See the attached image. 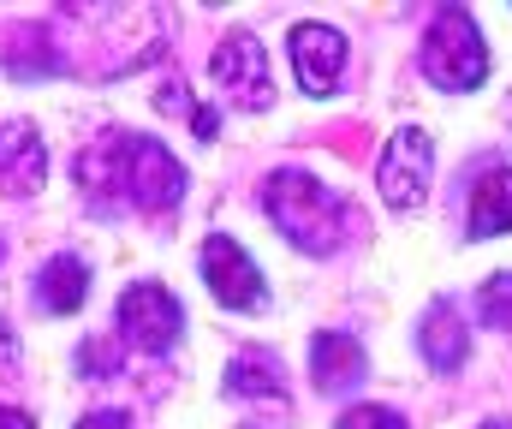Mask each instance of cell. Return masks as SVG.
<instances>
[{"mask_svg":"<svg viewBox=\"0 0 512 429\" xmlns=\"http://www.w3.org/2000/svg\"><path fill=\"white\" fill-rule=\"evenodd\" d=\"M209 78H215V90H221L233 108H268V102H274V84H268V54H262V42H256L251 30H233V36L215 48Z\"/></svg>","mask_w":512,"mask_h":429,"instance_id":"cell-6","label":"cell"},{"mask_svg":"<svg viewBox=\"0 0 512 429\" xmlns=\"http://www.w3.org/2000/svg\"><path fill=\"white\" fill-rule=\"evenodd\" d=\"M262 209H268V221L304 251V257H334L340 245H346V233H352V209H346V197L340 191H328L316 173H304V167H280V173H268V185H262Z\"/></svg>","mask_w":512,"mask_h":429,"instance_id":"cell-2","label":"cell"},{"mask_svg":"<svg viewBox=\"0 0 512 429\" xmlns=\"http://www.w3.org/2000/svg\"><path fill=\"white\" fill-rule=\"evenodd\" d=\"M417 352H423V364H429L435 376L465 370L471 334H465V316H459L453 298H429V310H423V322H417Z\"/></svg>","mask_w":512,"mask_h":429,"instance_id":"cell-9","label":"cell"},{"mask_svg":"<svg viewBox=\"0 0 512 429\" xmlns=\"http://www.w3.org/2000/svg\"><path fill=\"white\" fill-rule=\"evenodd\" d=\"M78 370H84V376H108V370H120V346H114V334H96V340H84V352H78Z\"/></svg>","mask_w":512,"mask_h":429,"instance_id":"cell-16","label":"cell"},{"mask_svg":"<svg viewBox=\"0 0 512 429\" xmlns=\"http://www.w3.org/2000/svg\"><path fill=\"white\" fill-rule=\"evenodd\" d=\"M78 179L90 191V209H137V215H167L185 197V167L173 161V149L143 132H108L84 149Z\"/></svg>","mask_w":512,"mask_h":429,"instance_id":"cell-1","label":"cell"},{"mask_svg":"<svg viewBox=\"0 0 512 429\" xmlns=\"http://www.w3.org/2000/svg\"><path fill=\"white\" fill-rule=\"evenodd\" d=\"M423 78L435 84V90H477L483 78H489V42H483V30H477V18L465 12V6H447V12H435L429 18V30H423Z\"/></svg>","mask_w":512,"mask_h":429,"instance_id":"cell-3","label":"cell"},{"mask_svg":"<svg viewBox=\"0 0 512 429\" xmlns=\"http://www.w3.org/2000/svg\"><path fill=\"white\" fill-rule=\"evenodd\" d=\"M364 376H370V358H364V346H358L352 334L322 328V334L310 340V382H316L322 394H346V388H358Z\"/></svg>","mask_w":512,"mask_h":429,"instance_id":"cell-11","label":"cell"},{"mask_svg":"<svg viewBox=\"0 0 512 429\" xmlns=\"http://www.w3.org/2000/svg\"><path fill=\"white\" fill-rule=\"evenodd\" d=\"M84 298H90V263H84V257L60 251V257L42 263V275H36V304H42L48 316H72V310H84Z\"/></svg>","mask_w":512,"mask_h":429,"instance_id":"cell-13","label":"cell"},{"mask_svg":"<svg viewBox=\"0 0 512 429\" xmlns=\"http://www.w3.org/2000/svg\"><path fill=\"white\" fill-rule=\"evenodd\" d=\"M227 394L233 400H286V364L274 352H239L227 364Z\"/></svg>","mask_w":512,"mask_h":429,"instance_id":"cell-14","label":"cell"},{"mask_svg":"<svg viewBox=\"0 0 512 429\" xmlns=\"http://www.w3.org/2000/svg\"><path fill=\"white\" fill-rule=\"evenodd\" d=\"M292 66L304 96H334L340 72H346V36L334 24H298L292 30Z\"/></svg>","mask_w":512,"mask_h":429,"instance_id":"cell-8","label":"cell"},{"mask_svg":"<svg viewBox=\"0 0 512 429\" xmlns=\"http://www.w3.org/2000/svg\"><path fill=\"white\" fill-rule=\"evenodd\" d=\"M429 179H435V138L423 126H399L376 161V185H382L387 209H423Z\"/></svg>","mask_w":512,"mask_h":429,"instance_id":"cell-4","label":"cell"},{"mask_svg":"<svg viewBox=\"0 0 512 429\" xmlns=\"http://www.w3.org/2000/svg\"><path fill=\"white\" fill-rule=\"evenodd\" d=\"M120 334H126L137 352H173L179 334H185V310L167 286L155 281H137L120 298Z\"/></svg>","mask_w":512,"mask_h":429,"instance_id":"cell-5","label":"cell"},{"mask_svg":"<svg viewBox=\"0 0 512 429\" xmlns=\"http://www.w3.org/2000/svg\"><path fill=\"white\" fill-rule=\"evenodd\" d=\"M197 263H203V281H209V292H215L227 310H262V304H268L262 269L245 257V245H239V239L209 233V245H203V257H197Z\"/></svg>","mask_w":512,"mask_h":429,"instance_id":"cell-7","label":"cell"},{"mask_svg":"<svg viewBox=\"0 0 512 429\" xmlns=\"http://www.w3.org/2000/svg\"><path fill=\"white\" fill-rule=\"evenodd\" d=\"M0 429H36L24 412H12V406H0Z\"/></svg>","mask_w":512,"mask_h":429,"instance_id":"cell-19","label":"cell"},{"mask_svg":"<svg viewBox=\"0 0 512 429\" xmlns=\"http://www.w3.org/2000/svg\"><path fill=\"white\" fill-rule=\"evenodd\" d=\"M495 233H512V167H483L471 179L465 239H495Z\"/></svg>","mask_w":512,"mask_h":429,"instance_id":"cell-12","label":"cell"},{"mask_svg":"<svg viewBox=\"0 0 512 429\" xmlns=\"http://www.w3.org/2000/svg\"><path fill=\"white\" fill-rule=\"evenodd\" d=\"M78 429H131V418H126V412H90Z\"/></svg>","mask_w":512,"mask_h":429,"instance_id":"cell-18","label":"cell"},{"mask_svg":"<svg viewBox=\"0 0 512 429\" xmlns=\"http://www.w3.org/2000/svg\"><path fill=\"white\" fill-rule=\"evenodd\" d=\"M48 179V155L36 143L30 120H6L0 126V197H36Z\"/></svg>","mask_w":512,"mask_h":429,"instance_id":"cell-10","label":"cell"},{"mask_svg":"<svg viewBox=\"0 0 512 429\" xmlns=\"http://www.w3.org/2000/svg\"><path fill=\"white\" fill-rule=\"evenodd\" d=\"M477 310H483L489 328H512V269L507 275H489L477 286Z\"/></svg>","mask_w":512,"mask_h":429,"instance_id":"cell-15","label":"cell"},{"mask_svg":"<svg viewBox=\"0 0 512 429\" xmlns=\"http://www.w3.org/2000/svg\"><path fill=\"white\" fill-rule=\"evenodd\" d=\"M483 429H495V424H483Z\"/></svg>","mask_w":512,"mask_h":429,"instance_id":"cell-20","label":"cell"},{"mask_svg":"<svg viewBox=\"0 0 512 429\" xmlns=\"http://www.w3.org/2000/svg\"><path fill=\"white\" fill-rule=\"evenodd\" d=\"M334 429H405V418H399V412H387V406H352Z\"/></svg>","mask_w":512,"mask_h":429,"instance_id":"cell-17","label":"cell"}]
</instances>
